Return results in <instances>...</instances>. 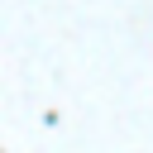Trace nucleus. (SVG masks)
Masks as SVG:
<instances>
[]
</instances>
